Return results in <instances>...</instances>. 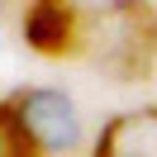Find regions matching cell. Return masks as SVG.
Listing matches in <instances>:
<instances>
[{"label": "cell", "instance_id": "1", "mask_svg": "<svg viewBox=\"0 0 157 157\" xmlns=\"http://www.w3.org/2000/svg\"><path fill=\"white\" fill-rule=\"evenodd\" d=\"M81 52L119 86H143L157 71V5L152 0H109L86 14Z\"/></svg>", "mask_w": 157, "mask_h": 157}, {"label": "cell", "instance_id": "2", "mask_svg": "<svg viewBox=\"0 0 157 157\" xmlns=\"http://www.w3.org/2000/svg\"><path fill=\"white\" fill-rule=\"evenodd\" d=\"M24 43L38 57H76L81 43H86V14L71 0H29Z\"/></svg>", "mask_w": 157, "mask_h": 157}, {"label": "cell", "instance_id": "3", "mask_svg": "<svg viewBox=\"0 0 157 157\" xmlns=\"http://www.w3.org/2000/svg\"><path fill=\"white\" fill-rule=\"evenodd\" d=\"M10 105L24 114L29 133L38 138L43 152H71L81 138V124H76V109L62 90H43V86H29V90H14Z\"/></svg>", "mask_w": 157, "mask_h": 157}, {"label": "cell", "instance_id": "4", "mask_svg": "<svg viewBox=\"0 0 157 157\" xmlns=\"http://www.w3.org/2000/svg\"><path fill=\"white\" fill-rule=\"evenodd\" d=\"M95 157H157V105L114 114L95 138Z\"/></svg>", "mask_w": 157, "mask_h": 157}, {"label": "cell", "instance_id": "5", "mask_svg": "<svg viewBox=\"0 0 157 157\" xmlns=\"http://www.w3.org/2000/svg\"><path fill=\"white\" fill-rule=\"evenodd\" d=\"M0 157H48L10 100H0Z\"/></svg>", "mask_w": 157, "mask_h": 157}]
</instances>
